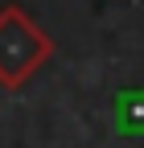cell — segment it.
<instances>
[{
    "label": "cell",
    "mask_w": 144,
    "mask_h": 148,
    "mask_svg": "<svg viewBox=\"0 0 144 148\" xmlns=\"http://www.w3.org/2000/svg\"><path fill=\"white\" fill-rule=\"evenodd\" d=\"M53 53V37L21 4L0 8V86L16 90L37 74Z\"/></svg>",
    "instance_id": "obj_1"
}]
</instances>
